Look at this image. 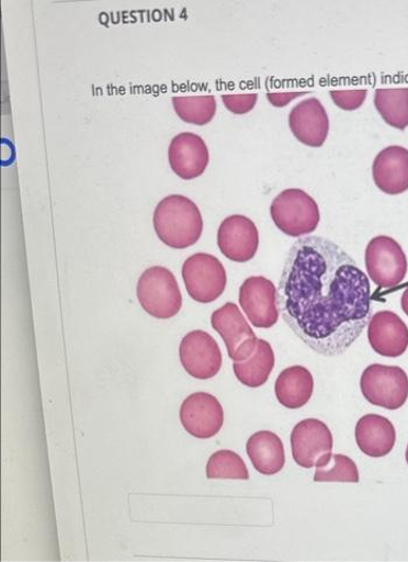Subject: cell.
Segmentation results:
<instances>
[{"label":"cell","mask_w":408,"mask_h":562,"mask_svg":"<svg viewBox=\"0 0 408 562\" xmlns=\"http://www.w3.org/2000/svg\"><path fill=\"white\" fill-rule=\"evenodd\" d=\"M274 391L277 402L283 406L290 409L302 408L313 396V374L305 367H290L277 376Z\"/></svg>","instance_id":"ffe728a7"},{"label":"cell","mask_w":408,"mask_h":562,"mask_svg":"<svg viewBox=\"0 0 408 562\" xmlns=\"http://www.w3.org/2000/svg\"><path fill=\"white\" fill-rule=\"evenodd\" d=\"M355 437L361 451L374 459L392 453L397 440L394 424L378 415L362 417L356 425Z\"/></svg>","instance_id":"ac0fdd59"},{"label":"cell","mask_w":408,"mask_h":562,"mask_svg":"<svg viewBox=\"0 0 408 562\" xmlns=\"http://www.w3.org/2000/svg\"><path fill=\"white\" fill-rule=\"evenodd\" d=\"M270 213L275 227L291 237L313 234L321 220L317 201L299 189H290L277 195Z\"/></svg>","instance_id":"3957f363"},{"label":"cell","mask_w":408,"mask_h":562,"mask_svg":"<svg viewBox=\"0 0 408 562\" xmlns=\"http://www.w3.org/2000/svg\"><path fill=\"white\" fill-rule=\"evenodd\" d=\"M401 308L408 316V288L404 291L401 295Z\"/></svg>","instance_id":"f1b7e54d"},{"label":"cell","mask_w":408,"mask_h":562,"mask_svg":"<svg viewBox=\"0 0 408 562\" xmlns=\"http://www.w3.org/2000/svg\"><path fill=\"white\" fill-rule=\"evenodd\" d=\"M169 160L173 172L183 180H194L206 172L209 149L200 136L182 133L175 136L169 148Z\"/></svg>","instance_id":"2e32d148"},{"label":"cell","mask_w":408,"mask_h":562,"mask_svg":"<svg viewBox=\"0 0 408 562\" xmlns=\"http://www.w3.org/2000/svg\"><path fill=\"white\" fill-rule=\"evenodd\" d=\"M367 339L378 355L396 359L408 348V328L399 315L382 311L370 318Z\"/></svg>","instance_id":"9a60e30c"},{"label":"cell","mask_w":408,"mask_h":562,"mask_svg":"<svg viewBox=\"0 0 408 562\" xmlns=\"http://www.w3.org/2000/svg\"><path fill=\"white\" fill-rule=\"evenodd\" d=\"M293 136L309 147H321L329 134V117L321 101L315 98L296 104L290 112Z\"/></svg>","instance_id":"5bb4252c"},{"label":"cell","mask_w":408,"mask_h":562,"mask_svg":"<svg viewBox=\"0 0 408 562\" xmlns=\"http://www.w3.org/2000/svg\"><path fill=\"white\" fill-rule=\"evenodd\" d=\"M291 446L295 463L309 470L322 456L332 452L333 438L324 422L305 419L293 428Z\"/></svg>","instance_id":"4fadbf2b"},{"label":"cell","mask_w":408,"mask_h":562,"mask_svg":"<svg viewBox=\"0 0 408 562\" xmlns=\"http://www.w3.org/2000/svg\"><path fill=\"white\" fill-rule=\"evenodd\" d=\"M361 391L370 404L396 411L408 398L407 373L399 367L371 364L362 373Z\"/></svg>","instance_id":"5b68a950"},{"label":"cell","mask_w":408,"mask_h":562,"mask_svg":"<svg viewBox=\"0 0 408 562\" xmlns=\"http://www.w3.org/2000/svg\"><path fill=\"white\" fill-rule=\"evenodd\" d=\"M239 304L256 328L269 329L280 321L277 291L265 277L248 278L239 290Z\"/></svg>","instance_id":"9c48e42d"},{"label":"cell","mask_w":408,"mask_h":562,"mask_svg":"<svg viewBox=\"0 0 408 562\" xmlns=\"http://www.w3.org/2000/svg\"><path fill=\"white\" fill-rule=\"evenodd\" d=\"M217 245L222 254L235 263H248L259 248L256 224L243 215H233L220 223Z\"/></svg>","instance_id":"7c38bea8"},{"label":"cell","mask_w":408,"mask_h":562,"mask_svg":"<svg viewBox=\"0 0 408 562\" xmlns=\"http://www.w3.org/2000/svg\"><path fill=\"white\" fill-rule=\"evenodd\" d=\"M159 239L173 249H188L195 245L203 233V218L197 205L183 195L162 199L154 215Z\"/></svg>","instance_id":"7a4b0ae2"},{"label":"cell","mask_w":408,"mask_h":562,"mask_svg":"<svg viewBox=\"0 0 408 562\" xmlns=\"http://www.w3.org/2000/svg\"><path fill=\"white\" fill-rule=\"evenodd\" d=\"M373 178L385 194L399 195L408 191V149L398 145L384 148L374 160Z\"/></svg>","instance_id":"e0dca14e"},{"label":"cell","mask_w":408,"mask_h":562,"mask_svg":"<svg viewBox=\"0 0 408 562\" xmlns=\"http://www.w3.org/2000/svg\"><path fill=\"white\" fill-rule=\"evenodd\" d=\"M306 95V92H282V93H268V100L275 108H284L295 99Z\"/></svg>","instance_id":"83f0119b"},{"label":"cell","mask_w":408,"mask_h":562,"mask_svg":"<svg viewBox=\"0 0 408 562\" xmlns=\"http://www.w3.org/2000/svg\"><path fill=\"white\" fill-rule=\"evenodd\" d=\"M277 307L303 342L332 358L344 353L367 325L370 281L337 243L308 236L287 255Z\"/></svg>","instance_id":"6da1fadb"},{"label":"cell","mask_w":408,"mask_h":562,"mask_svg":"<svg viewBox=\"0 0 408 562\" xmlns=\"http://www.w3.org/2000/svg\"><path fill=\"white\" fill-rule=\"evenodd\" d=\"M275 358L271 345L265 340H258L257 348L249 359L234 362L236 379L246 386L259 387L264 385L274 368Z\"/></svg>","instance_id":"44dd1931"},{"label":"cell","mask_w":408,"mask_h":562,"mask_svg":"<svg viewBox=\"0 0 408 562\" xmlns=\"http://www.w3.org/2000/svg\"><path fill=\"white\" fill-rule=\"evenodd\" d=\"M182 278L191 297L201 304L215 302L224 294L228 281L224 265L208 254H195L185 260Z\"/></svg>","instance_id":"8992f818"},{"label":"cell","mask_w":408,"mask_h":562,"mask_svg":"<svg viewBox=\"0 0 408 562\" xmlns=\"http://www.w3.org/2000/svg\"><path fill=\"white\" fill-rule=\"evenodd\" d=\"M180 361L192 378L202 381L215 378L224 362L214 337L203 330H194L183 337Z\"/></svg>","instance_id":"30bf717a"},{"label":"cell","mask_w":408,"mask_h":562,"mask_svg":"<svg viewBox=\"0 0 408 562\" xmlns=\"http://www.w3.org/2000/svg\"><path fill=\"white\" fill-rule=\"evenodd\" d=\"M257 93H246V95H222L226 108L235 115H246L257 104Z\"/></svg>","instance_id":"4316f807"},{"label":"cell","mask_w":408,"mask_h":562,"mask_svg":"<svg viewBox=\"0 0 408 562\" xmlns=\"http://www.w3.org/2000/svg\"><path fill=\"white\" fill-rule=\"evenodd\" d=\"M180 420L191 436L207 440L218 435L224 426L225 412L216 397L206 392H196L182 403Z\"/></svg>","instance_id":"8fae6325"},{"label":"cell","mask_w":408,"mask_h":562,"mask_svg":"<svg viewBox=\"0 0 408 562\" xmlns=\"http://www.w3.org/2000/svg\"><path fill=\"white\" fill-rule=\"evenodd\" d=\"M178 116L185 123L207 125L216 115V100L214 97H184L172 99Z\"/></svg>","instance_id":"cb8c5ba5"},{"label":"cell","mask_w":408,"mask_h":562,"mask_svg":"<svg viewBox=\"0 0 408 562\" xmlns=\"http://www.w3.org/2000/svg\"><path fill=\"white\" fill-rule=\"evenodd\" d=\"M375 106L387 125L401 131L408 126V88L377 89Z\"/></svg>","instance_id":"7402d4cb"},{"label":"cell","mask_w":408,"mask_h":562,"mask_svg":"<svg viewBox=\"0 0 408 562\" xmlns=\"http://www.w3.org/2000/svg\"><path fill=\"white\" fill-rule=\"evenodd\" d=\"M330 97L340 109L355 111L364 104L367 90H331Z\"/></svg>","instance_id":"484cf974"},{"label":"cell","mask_w":408,"mask_h":562,"mask_svg":"<svg viewBox=\"0 0 408 562\" xmlns=\"http://www.w3.org/2000/svg\"><path fill=\"white\" fill-rule=\"evenodd\" d=\"M208 480H249L246 462L237 453L224 449L214 453L207 463Z\"/></svg>","instance_id":"d4e9b609"},{"label":"cell","mask_w":408,"mask_h":562,"mask_svg":"<svg viewBox=\"0 0 408 562\" xmlns=\"http://www.w3.org/2000/svg\"><path fill=\"white\" fill-rule=\"evenodd\" d=\"M314 482L359 483V468L347 456L328 453L315 463Z\"/></svg>","instance_id":"603a6c76"},{"label":"cell","mask_w":408,"mask_h":562,"mask_svg":"<svg viewBox=\"0 0 408 562\" xmlns=\"http://www.w3.org/2000/svg\"><path fill=\"white\" fill-rule=\"evenodd\" d=\"M406 462L408 464V446H407V449H406Z\"/></svg>","instance_id":"f546056e"},{"label":"cell","mask_w":408,"mask_h":562,"mask_svg":"<svg viewBox=\"0 0 408 562\" xmlns=\"http://www.w3.org/2000/svg\"><path fill=\"white\" fill-rule=\"evenodd\" d=\"M247 453L259 474L272 476L281 473L285 467L284 443L271 430L254 434L248 440Z\"/></svg>","instance_id":"d6986e66"},{"label":"cell","mask_w":408,"mask_h":562,"mask_svg":"<svg viewBox=\"0 0 408 562\" xmlns=\"http://www.w3.org/2000/svg\"><path fill=\"white\" fill-rule=\"evenodd\" d=\"M139 303L156 318H172L182 307V294L174 274L163 267L147 269L137 285Z\"/></svg>","instance_id":"277c9868"},{"label":"cell","mask_w":408,"mask_h":562,"mask_svg":"<svg viewBox=\"0 0 408 562\" xmlns=\"http://www.w3.org/2000/svg\"><path fill=\"white\" fill-rule=\"evenodd\" d=\"M212 326L224 339L229 358L242 362L254 352L258 339L237 305L226 304L212 315Z\"/></svg>","instance_id":"ba28073f"},{"label":"cell","mask_w":408,"mask_h":562,"mask_svg":"<svg viewBox=\"0 0 408 562\" xmlns=\"http://www.w3.org/2000/svg\"><path fill=\"white\" fill-rule=\"evenodd\" d=\"M369 277L382 289L398 286L407 274V257L399 243L388 236H377L365 250Z\"/></svg>","instance_id":"52a82bcc"}]
</instances>
